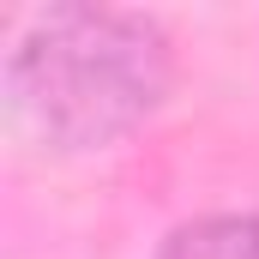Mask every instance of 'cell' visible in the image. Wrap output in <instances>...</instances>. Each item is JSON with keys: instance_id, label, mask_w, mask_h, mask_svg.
Here are the masks:
<instances>
[{"instance_id": "obj_1", "label": "cell", "mask_w": 259, "mask_h": 259, "mask_svg": "<svg viewBox=\"0 0 259 259\" xmlns=\"http://www.w3.org/2000/svg\"><path fill=\"white\" fill-rule=\"evenodd\" d=\"M6 91L24 127L61 151H91L133 133L169 91V42L145 12L49 6L6 61Z\"/></svg>"}, {"instance_id": "obj_2", "label": "cell", "mask_w": 259, "mask_h": 259, "mask_svg": "<svg viewBox=\"0 0 259 259\" xmlns=\"http://www.w3.org/2000/svg\"><path fill=\"white\" fill-rule=\"evenodd\" d=\"M157 259H259V217H241V211L193 217V223L169 229Z\"/></svg>"}]
</instances>
